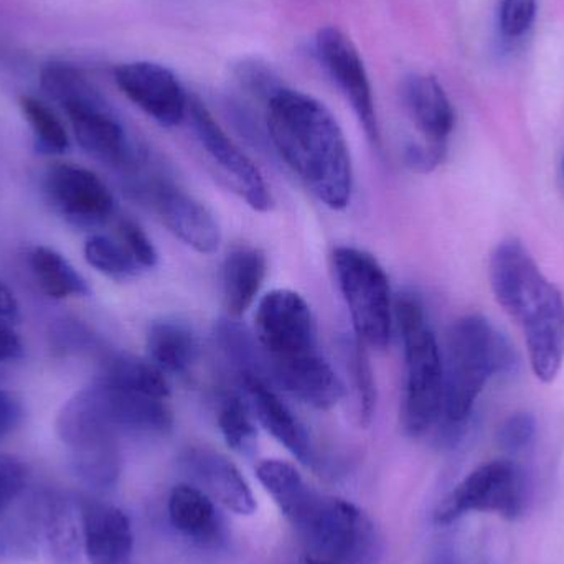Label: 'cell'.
I'll use <instances>...</instances> for the list:
<instances>
[{
	"instance_id": "5",
	"label": "cell",
	"mask_w": 564,
	"mask_h": 564,
	"mask_svg": "<svg viewBox=\"0 0 564 564\" xmlns=\"http://www.w3.org/2000/svg\"><path fill=\"white\" fill-rule=\"evenodd\" d=\"M40 83L65 109L76 141L91 158L111 167H131L135 152L124 124L82 69L50 62L40 69Z\"/></svg>"
},
{
	"instance_id": "13",
	"label": "cell",
	"mask_w": 564,
	"mask_h": 564,
	"mask_svg": "<svg viewBox=\"0 0 564 564\" xmlns=\"http://www.w3.org/2000/svg\"><path fill=\"white\" fill-rule=\"evenodd\" d=\"M115 82L122 95L164 128L184 121L191 106L177 76L154 62L121 63L115 68Z\"/></svg>"
},
{
	"instance_id": "34",
	"label": "cell",
	"mask_w": 564,
	"mask_h": 564,
	"mask_svg": "<svg viewBox=\"0 0 564 564\" xmlns=\"http://www.w3.org/2000/svg\"><path fill=\"white\" fill-rule=\"evenodd\" d=\"M119 235H121L122 243L142 270H152L158 267V250L141 225L135 224L134 220H122L119 225Z\"/></svg>"
},
{
	"instance_id": "40",
	"label": "cell",
	"mask_w": 564,
	"mask_h": 564,
	"mask_svg": "<svg viewBox=\"0 0 564 564\" xmlns=\"http://www.w3.org/2000/svg\"><path fill=\"white\" fill-rule=\"evenodd\" d=\"M19 314L20 307L15 295L3 282H0V318L13 322L19 318Z\"/></svg>"
},
{
	"instance_id": "21",
	"label": "cell",
	"mask_w": 564,
	"mask_h": 564,
	"mask_svg": "<svg viewBox=\"0 0 564 564\" xmlns=\"http://www.w3.org/2000/svg\"><path fill=\"white\" fill-rule=\"evenodd\" d=\"M268 381L315 410H330L345 397L344 381L321 354L270 368Z\"/></svg>"
},
{
	"instance_id": "16",
	"label": "cell",
	"mask_w": 564,
	"mask_h": 564,
	"mask_svg": "<svg viewBox=\"0 0 564 564\" xmlns=\"http://www.w3.org/2000/svg\"><path fill=\"white\" fill-rule=\"evenodd\" d=\"M85 393L118 434L165 436L174 427V414L161 398L109 387L99 381L86 388Z\"/></svg>"
},
{
	"instance_id": "38",
	"label": "cell",
	"mask_w": 564,
	"mask_h": 564,
	"mask_svg": "<svg viewBox=\"0 0 564 564\" xmlns=\"http://www.w3.org/2000/svg\"><path fill=\"white\" fill-rule=\"evenodd\" d=\"M22 421V406L19 401L7 393V391L0 390V440L9 436Z\"/></svg>"
},
{
	"instance_id": "9",
	"label": "cell",
	"mask_w": 564,
	"mask_h": 564,
	"mask_svg": "<svg viewBox=\"0 0 564 564\" xmlns=\"http://www.w3.org/2000/svg\"><path fill=\"white\" fill-rule=\"evenodd\" d=\"M254 337L263 354L264 371L321 354L311 305L299 292L274 289L258 304Z\"/></svg>"
},
{
	"instance_id": "22",
	"label": "cell",
	"mask_w": 564,
	"mask_h": 564,
	"mask_svg": "<svg viewBox=\"0 0 564 564\" xmlns=\"http://www.w3.org/2000/svg\"><path fill=\"white\" fill-rule=\"evenodd\" d=\"M268 274V258L258 248L231 251L224 263V301L228 317L240 318L257 301Z\"/></svg>"
},
{
	"instance_id": "20",
	"label": "cell",
	"mask_w": 564,
	"mask_h": 564,
	"mask_svg": "<svg viewBox=\"0 0 564 564\" xmlns=\"http://www.w3.org/2000/svg\"><path fill=\"white\" fill-rule=\"evenodd\" d=\"M241 394L247 400L254 420L301 463L312 460V446L301 421L281 400L270 381L254 375L240 377Z\"/></svg>"
},
{
	"instance_id": "29",
	"label": "cell",
	"mask_w": 564,
	"mask_h": 564,
	"mask_svg": "<svg viewBox=\"0 0 564 564\" xmlns=\"http://www.w3.org/2000/svg\"><path fill=\"white\" fill-rule=\"evenodd\" d=\"M218 426L228 446L251 456L258 446L257 420L241 393H225L218 403Z\"/></svg>"
},
{
	"instance_id": "3",
	"label": "cell",
	"mask_w": 564,
	"mask_h": 564,
	"mask_svg": "<svg viewBox=\"0 0 564 564\" xmlns=\"http://www.w3.org/2000/svg\"><path fill=\"white\" fill-rule=\"evenodd\" d=\"M443 357V420L460 426L492 378L512 373L519 365L509 338L482 315L457 318L446 335Z\"/></svg>"
},
{
	"instance_id": "8",
	"label": "cell",
	"mask_w": 564,
	"mask_h": 564,
	"mask_svg": "<svg viewBox=\"0 0 564 564\" xmlns=\"http://www.w3.org/2000/svg\"><path fill=\"white\" fill-rule=\"evenodd\" d=\"M56 431L68 447L73 469L83 482L95 489L116 486L122 467L119 434L96 411L85 390L65 404Z\"/></svg>"
},
{
	"instance_id": "18",
	"label": "cell",
	"mask_w": 564,
	"mask_h": 564,
	"mask_svg": "<svg viewBox=\"0 0 564 564\" xmlns=\"http://www.w3.org/2000/svg\"><path fill=\"white\" fill-rule=\"evenodd\" d=\"M181 466L214 502L237 516H253L257 500L243 474L224 454L208 447H191L181 457Z\"/></svg>"
},
{
	"instance_id": "39",
	"label": "cell",
	"mask_w": 564,
	"mask_h": 564,
	"mask_svg": "<svg viewBox=\"0 0 564 564\" xmlns=\"http://www.w3.org/2000/svg\"><path fill=\"white\" fill-rule=\"evenodd\" d=\"M23 357V345L12 327L0 322V364H12Z\"/></svg>"
},
{
	"instance_id": "17",
	"label": "cell",
	"mask_w": 564,
	"mask_h": 564,
	"mask_svg": "<svg viewBox=\"0 0 564 564\" xmlns=\"http://www.w3.org/2000/svg\"><path fill=\"white\" fill-rule=\"evenodd\" d=\"M76 506L89 564H131L134 535L129 517L112 503L88 497Z\"/></svg>"
},
{
	"instance_id": "7",
	"label": "cell",
	"mask_w": 564,
	"mask_h": 564,
	"mask_svg": "<svg viewBox=\"0 0 564 564\" xmlns=\"http://www.w3.org/2000/svg\"><path fill=\"white\" fill-rule=\"evenodd\" d=\"M332 261L355 337L367 347L383 350L390 345L394 324L393 294L383 267L354 247L335 248Z\"/></svg>"
},
{
	"instance_id": "14",
	"label": "cell",
	"mask_w": 564,
	"mask_h": 564,
	"mask_svg": "<svg viewBox=\"0 0 564 564\" xmlns=\"http://www.w3.org/2000/svg\"><path fill=\"white\" fill-rule=\"evenodd\" d=\"M174 237L200 254H214L221 243L217 218L197 198L172 182L154 178L139 187Z\"/></svg>"
},
{
	"instance_id": "31",
	"label": "cell",
	"mask_w": 564,
	"mask_h": 564,
	"mask_svg": "<svg viewBox=\"0 0 564 564\" xmlns=\"http://www.w3.org/2000/svg\"><path fill=\"white\" fill-rule=\"evenodd\" d=\"M85 258L96 271L115 281L134 280L142 271L122 241L119 243L105 235H93L88 238L85 243Z\"/></svg>"
},
{
	"instance_id": "15",
	"label": "cell",
	"mask_w": 564,
	"mask_h": 564,
	"mask_svg": "<svg viewBox=\"0 0 564 564\" xmlns=\"http://www.w3.org/2000/svg\"><path fill=\"white\" fill-rule=\"evenodd\" d=\"M45 192L53 208L76 227H98L115 212L108 185L88 169L53 165L45 175Z\"/></svg>"
},
{
	"instance_id": "2",
	"label": "cell",
	"mask_w": 564,
	"mask_h": 564,
	"mask_svg": "<svg viewBox=\"0 0 564 564\" xmlns=\"http://www.w3.org/2000/svg\"><path fill=\"white\" fill-rule=\"evenodd\" d=\"M490 285L500 307L519 322L533 373L552 383L564 364V295L519 241H503L490 258Z\"/></svg>"
},
{
	"instance_id": "32",
	"label": "cell",
	"mask_w": 564,
	"mask_h": 564,
	"mask_svg": "<svg viewBox=\"0 0 564 564\" xmlns=\"http://www.w3.org/2000/svg\"><path fill=\"white\" fill-rule=\"evenodd\" d=\"M20 109L32 128L36 144L42 151L48 152V154H62V152L68 151L69 139L65 126L45 102L33 98V96H22Z\"/></svg>"
},
{
	"instance_id": "11",
	"label": "cell",
	"mask_w": 564,
	"mask_h": 564,
	"mask_svg": "<svg viewBox=\"0 0 564 564\" xmlns=\"http://www.w3.org/2000/svg\"><path fill=\"white\" fill-rule=\"evenodd\" d=\"M315 53L322 68L354 109L368 141L373 148L380 149L381 132L373 89L355 43L337 26H324L315 36Z\"/></svg>"
},
{
	"instance_id": "36",
	"label": "cell",
	"mask_w": 564,
	"mask_h": 564,
	"mask_svg": "<svg viewBox=\"0 0 564 564\" xmlns=\"http://www.w3.org/2000/svg\"><path fill=\"white\" fill-rule=\"evenodd\" d=\"M536 15V0H503L500 6V29L510 39L529 32Z\"/></svg>"
},
{
	"instance_id": "10",
	"label": "cell",
	"mask_w": 564,
	"mask_h": 564,
	"mask_svg": "<svg viewBox=\"0 0 564 564\" xmlns=\"http://www.w3.org/2000/svg\"><path fill=\"white\" fill-rule=\"evenodd\" d=\"M525 502L522 470L510 460H492L470 473L440 503L434 519L447 525L466 513L484 512L516 520L522 516Z\"/></svg>"
},
{
	"instance_id": "4",
	"label": "cell",
	"mask_w": 564,
	"mask_h": 564,
	"mask_svg": "<svg viewBox=\"0 0 564 564\" xmlns=\"http://www.w3.org/2000/svg\"><path fill=\"white\" fill-rule=\"evenodd\" d=\"M394 324L404 354L401 424L408 436L421 437L443 417V357L423 302L413 292L394 299Z\"/></svg>"
},
{
	"instance_id": "23",
	"label": "cell",
	"mask_w": 564,
	"mask_h": 564,
	"mask_svg": "<svg viewBox=\"0 0 564 564\" xmlns=\"http://www.w3.org/2000/svg\"><path fill=\"white\" fill-rule=\"evenodd\" d=\"M149 360L162 373L182 377L197 364L200 347L191 325L178 318L152 322L148 330Z\"/></svg>"
},
{
	"instance_id": "37",
	"label": "cell",
	"mask_w": 564,
	"mask_h": 564,
	"mask_svg": "<svg viewBox=\"0 0 564 564\" xmlns=\"http://www.w3.org/2000/svg\"><path fill=\"white\" fill-rule=\"evenodd\" d=\"M26 469L13 457L0 454V513L25 489Z\"/></svg>"
},
{
	"instance_id": "6",
	"label": "cell",
	"mask_w": 564,
	"mask_h": 564,
	"mask_svg": "<svg viewBox=\"0 0 564 564\" xmlns=\"http://www.w3.org/2000/svg\"><path fill=\"white\" fill-rule=\"evenodd\" d=\"M301 564H378L381 540L373 522L347 500L321 496L295 527Z\"/></svg>"
},
{
	"instance_id": "26",
	"label": "cell",
	"mask_w": 564,
	"mask_h": 564,
	"mask_svg": "<svg viewBox=\"0 0 564 564\" xmlns=\"http://www.w3.org/2000/svg\"><path fill=\"white\" fill-rule=\"evenodd\" d=\"M98 381L161 400H167L171 394L165 375L151 360H142L132 355L118 354L109 357L102 365Z\"/></svg>"
},
{
	"instance_id": "19",
	"label": "cell",
	"mask_w": 564,
	"mask_h": 564,
	"mask_svg": "<svg viewBox=\"0 0 564 564\" xmlns=\"http://www.w3.org/2000/svg\"><path fill=\"white\" fill-rule=\"evenodd\" d=\"M401 99L423 144L447 152V141L456 124V112L449 96L434 76H406L401 85Z\"/></svg>"
},
{
	"instance_id": "27",
	"label": "cell",
	"mask_w": 564,
	"mask_h": 564,
	"mask_svg": "<svg viewBox=\"0 0 564 564\" xmlns=\"http://www.w3.org/2000/svg\"><path fill=\"white\" fill-rule=\"evenodd\" d=\"M30 268L40 289L52 299L82 297L89 294L82 274L56 251L45 247L33 248Z\"/></svg>"
},
{
	"instance_id": "35",
	"label": "cell",
	"mask_w": 564,
	"mask_h": 564,
	"mask_svg": "<svg viewBox=\"0 0 564 564\" xmlns=\"http://www.w3.org/2000/svg\"><path fill=\"white\" fill-rule=\"evenodd\" d=\"M535 434V417L529 413H516L507 417L500 426L499 444L509 453H520L533 443Z\"/></svg>"
},
{
	"instance_id": "24",
	"label": "cell",
	"mask_w": 564,
	"mask_h": 564,
	"mask_svg": "<svg viewBox=\"0 0 564 564\" xmlns=\"http://www.w3.org/2000/svg\"><path fill=\"white\" fill-rule=\"evenodd\" d=\"M257 476L294 529L321 499V494L315 492L299 470L284 460H261Z\"/></svg>"
},
{
	"instance_id": "41",
	"label": "cell",
	"mask_w": 564,
	"mask_h": 564,
	"mask_svg": "<svg viewBox=\"0 0 564 564\" xmlns=\"http://www.w3.org/2000/svg\"><path fill=\"white\" fill-rule=\"evenodd\" d=\"M563 175H564V158H563Z\"/></svg>"
},
{
	"instance_id": "28",
	"label": "cell",
	"mask_w": 564,
	"mask_h": 564,
	"mask_svg": "<svg viewBox=\"0 0 564 564\" xmlns=\"http://www.w3.org/2000/svg\"><path fill=\"white\" fill-rule=\"evenodd\" d=\"M45 530L53 555L63 563L73 562L83 549L78 506L62 497L50 499L45 510Z\"/></svg>"
},
{
	"instance_id": "30",
	"label": "cell",
	"mask_w": 564,
	"mask_h": 564,
	"mask_svg": "<svg viewBox=\"0 0 564 564\" xmlns=\"http://www.w3.org/2000/svg\"><path fill=\"white\" fill-rule=\"evenodd\" d=\"M367 345L361 344L357 337L345 345L347 355L348 377L354 388L355 406L360 426H370L377 411V383H375L373 368L367 354Z\"/></svg>"
},
{
	"instance_id": "1",
	"label": "cell",
	"mask_w": 564,
	"mask_h": 564,
	"mask_svg": "<svg viewBox=\"0 0 564 564\" xmlns=\"http://www.w3.org/2000/svg\"><path fill=\"white\" fill-rule=\"evenodd\" d=\"M267 129L284 164L322 205L330 210H344L350 205V149L324 102L282 86L267 102Z\"/></svg>"
},
{
	"instance_id": "25",
	"label": "cell",
	"mask_w": 564,
	"mask_h": 564,
	"mask_svg": "<svg viewBox=\"0 0 564 564\" xmlns=\"http://www.w3.org/2000/svg\"><path fill=\"white\" fill-rule=\"evenodd\" d=\"M169 517L172 525L194 542L208 545L220 540L221 520L214 500L192 484H181L172 490Z\"/></svg>"
},
{
	"instance_id": "33",
	"label": "cell",
	"mask_w": 564,
	"mask_h": 564,
	"mask_svg": "<svg viewBox=\"0 0 564 564\" xmlns=\"http://www.w3.org/2000/svg\"><path fill=\"white\" fill-rule=\"evenodd\" d=\"M235 75L247 91L264 102L270 101L271 96L284 86L273 68L260 59H243L235 69Z\"/></svg>"
},
{
	"instance_id": "12",
	"label": "cell",
	"mask_w": 564,
	"mask_h": 564,
	"mask_svg": "<svg viewBox=\"0 0 564 564\" xmlns=\"http://www.w3.org/2000/svg\"><path fill=\"white\" fill-rule=\"evenodd\" d=\"M188 112L202 149L224 175L228 187L234 188L253 210L261 214L270 212L273 197L257 164L235 144L234 139L218 124L204 102L191 99Z\"/></svg>"
}]
</instances>
